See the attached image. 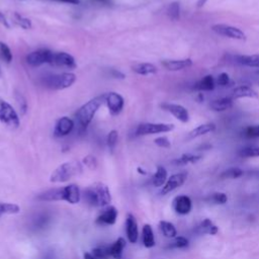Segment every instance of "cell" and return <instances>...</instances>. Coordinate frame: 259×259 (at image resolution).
I'll use <instances>...</instances> for the list:
<instances>
[{
  "mask_svg": "<svg viewBox=\"0 0 259 259\" xmlns=\"http://www.w3.org/2000/svg\"><path fill=\"white\" fill-rule=\"evenodd\" d=\"M84 199L90 205L97 208H106L112 201V195L107 184L95 182L85 188Z\"/></svg>",
  "mask_w": 259,
  "mask_h": 259,
  "instance_id": "1",
  "label": "cell"
},
{
  "mask_svg": "<svg viewBox=\"0 0 259 259\" xmlns=\"http://www.w3.org/2000/svg\"><path fill=\"white\" fill-rule=\"evenodd\" d=\"M106 95L102 94L90 99L77 111L76 120L81 129H86L89 126L98 109L103 102H106Z\"/></svg>",
  "mask_w": 259,
  "mask_h": 259,
  "instance_id": "2",
  "label": "cell"
},
{
  "mask_svg": "<svg viewBox=\"0 0 259 259\" xmlns=\"http://www.w3.org/2000/svg\"><path fill=\"white\" fill-rule=\"evenodd\" d=\"M82 172V166L78 161L65 162L58 166L50 176V181L53 183L66 182L79 175Z\"/></svg>",
  "mask_w": 259,
  "mask_h": 259,
  "instance_id": "3",
  "label": "cell"
},
{
  "mask_svg": "<svg viewBox=\"0 0 259 259\" xmlns=\"http://www.w3.org/2000/svg\"><path fill=\"white\" fill-rule=\"evenodd\" d=\"M76 81V75L73 73L51 74L45 76L44 84L46 87L53 90H63L70 87Z\"/></svg>",
  "mask_w": 259,
  "mask_h": 259,
  "instance_id": "4",
  "label": "cell"
},
{
  "mask_svg": "<svg viewBox=\"0 0 259 259\" xmlns=\"http://www.w3.org/2000/svg\"><path fill=\"white\" fill-rule=\"evenodd\" d=\"M0 122L8 128H19L21 120L15 110L5 100L0 99Z\"/></svg>",
  "mask_w": 259,
  "mask_h": 259,
  "instance_id": "5",
  "label": "cell"
},
{
  "mask_svg": "<svg viewBox=\"0 0 259 259\" xmlns=\"http://www.w3.org/2000/svg\"><path fill=\"white\" fill-rule=\"evenodd\" d=\"M174 129L173 124H164V123H145L138 126L136 130L137 136H147L160 133H168Z\"/></svg>",
  "mask_w": 259,
  "mask_h": 259,
  "instance_id": "6",
  "label": "cell"
},
{
  "mask_svg": "<svg viewBox=\"0 0 259 259\" xmlns=\"http://www.w3.org/2000/svg\"><path fill=\"white\" fill-rule=\"evenodd\" d=\"M212 29L220 34V36L226 37L229 39L233 40H238V41H245L246 40V34L243 30H241L240 29L229 26V25H224V24H219L215 25L212 27Z\"/></svg>",
  "mask_w": 259,
  "mask_h": 259,
  "instance_id": "7",
  "label": "cell"
},
{
  "mask_svg": "<svg viewBox=\"0 0 259 259\" xmlns=\"http://www.w3.org/2000/svg\"><path fill=\"white\" fill-rule=\"evenodd\" d=\"M53 52L41 49L33 51L27 56V63L31 67H39L44 64H51L53 60Z\"/></svg>",
  "mask_w": 259,
  "mask_h": 259,
  "instance_id": "8",
  "label": "cell"
},
{
  "mask_svg": "<svg viewBox=\"0 0 259 259\" xmlns=\"http://www.w3.org/2000/svg\"><path fill=\"white\" fill-rule=\"evenodd\" d=\"M186 179H187L186 172H179V173L171 175L167 179L165 184L163 185V187L161 189V195L165 196L171 192L175 191L176 188L180 187L186 181Z\"/></svg>",
  "mask_w": 259,
  "mask_h": 259,
  "instance_id": "9",
  "label": "cell"
},
{
  "mask_svg": "<svg viewBox=\"0 0 259 259\" xmlns=\"http://www.w3.org/2000/svg\"><path fill=\"white\" fill-rule=\"evenodd\" d=\"M117 210L113 205H108L102 210L100 215L96 218L95 223L99 226H112L115 225L117 219Z\"/></svg>",
  "mask_w": 259,
  "mask_h": 259,
  "instance_id": "10",
  "label": "cell"
},
{
  "mask_svg": "<svg viewBox=\"0 0 259 259\" xmlns=\"http://www.w3.org/2000/svg\"><path fill=\"white\" fill-rule=\"evenodd\" d=\"M106 103L110 113L113 115H118L123 111L125 106V100L123 96L116 92H110L106 95Z\"/></svg>",
  "mask_w": 259,
  "mask_h": 259,
  "instance_id": "11",
  "label": "cell"
},
{
  "mask_svg": "<svg viewBox=\"0 0 259 259\" xmlns=\"http://www.w3.org/2000/svg\"><path fill=\"white\" fill-rule=\"evenodd\" d=\"M161 108L164 111L170 113L176 119H178L179 122H181L183 124L187 123L189 120L188 111L180 105H176V103H163Z\"/></svg>",
  "mask_w": 259,
  "mask_h": 259,
  "instance_id": "12",
  "label": "cell"
},
{
  "mask_svg": "<svg viewBox=\"0 0 259 259\" xmlns=\"http://www.w3.org/2000/svg\"><path fill=\"white\" fill-rule=\"evenodd\" d=\"M51 65H55L58 67H64L69 69L76 68V62L73 56L70 54L65 53V52H59V53H54L53 60H52Z\"/></svg>",
  "mask_w": 259,
  "mask_h": 259,
  "instance_id": "13",
  "label": "cell"
},
{
  "mask_svg": "<svg viewBox=\"0 0 259 259\" xmlns=\"http://www.w3.org/2000/svg\"><path fill=\"white\" fill-rule=\"evenodd\" d=\"M173 209L179 215H187L193 209L192 200L187 196H178L173 200Z\"/></svg>",
  "mask_w": 259,
  "mask_h": 259,
  "instance_id": "14",
  "label": "cell"
},
{
  "mask_svg": "<svg viewBox=\"0 0 259 259\" xmlns=\"http://www.w3.org/2000/svg\"><path fill=\"white\" fill-rule=\"evenodd\" d=\"M74 129V122L68 116L61 117L54 129V135L56 137H65L70 134Z\"/></svg>",
  "mask_w": 259,
  "mask_h": 259,
  "instance_id": "15",
  "label": "cell"
},
{
  "mask_svg": "<svg viewBox=\"0 0 259 259\" xmlns=\"http://www.w3.org/2000/svg\"><path fill=\"white\" fill-rule=\"evenodd\" d=\"M126 233L131 243H136L139 238V229L136 218L132 214H128L126 219Z\"/></svg>",
  "mask_w": 259,
  "mask_h": 259,
  "instance_id": "16",
  "label": "cell"
},
{
  "mask_svg": "<svg viewBox=\"0 0 259 259\" xmlns=\"http://www.w3.org/2000/svg\"><path fill=\"white\" fill-rule=\"evenodd\" d=\"M194 64L192 59H182V60H165L162 61V66L168 71H180L183 69L192 67Z\"/></svg>",
  "mask_w": 259,
  "mask_h": 259,
  "instance_id": "17",
  "label": "cell"
},
{
  "mask_svg": "<svg viewBox=\"0 0 259 259\" xmlns=\"http://www.w3.org/2000/svg\"><path fill=\"white\" fill-rule=\"evenodd\" d=\"M64 191V201L71 203L75 204L78 203L81 200V192L76 184H69L63 187Z\"/></svg>",
  "mask_w": 259,
  "mask_h": 259,
  "instance_id": "18",
  "label": "cell"
},
{
  "mask_svg": "<svg viewBox=\"0 0 259 259\" xmlns=\"http://www.w3.org/2000/svg\"><path fill=\"white\" fill-rule=\"evenodd\" d=\"M126 240L124 238H118L115 240L112 245H109V252L111 258L114 259H122L123 258V252L126 247Z\"/></svg>",
  "mask_w": 259,
  "mask_h": 259,
  "instance_id": "19",
  "label": "cell"
},
{
  "mask_svg": "<svg viewBox=\"0 0 259 259\" xmlns=\"http://www.w3.org/2000/svg\"><path fill=\"white\" fill-rule=\"evenodd\" d=\"M258 98L259 94L257 91H255L250 86L242 85V86H238L234 90L232 94L233 99H238V98Z\"/></svg>",
  "mask_w": 259,
  "mask_h": 259,
  "instance_id": "20",
  "label": "cell"
},
{
  "mask_svg": "<svg viewBox=\"0 0 259 259\" xmlns=\"http://www.w3.org/2000/svg\"><path fill=\"white\" fill-rule=\"evenodd\" d=\"M132 70L139 75H152L157 73V67L150 63H138L132 66Z\"/></svg>",
  "mask_w": 259,
  "mask_h": 259,
  "instance_id": "21",
  "label": "cell"
},
{
  "mask_svg": "<svg viewBox=\"0 0 259 259\" xmlns=\"http://www.w3.org/2000/svg\"><path fill=\"white\" fill-rule=\"evenodd\" d=\"M233 98L232 97H222L214 100L211 103V109L214 112H225L230 110L233 107Z\"/></svg>",
  "mask_w": 259,
  "mask_h": 259,
  "instance_id": "22",
  "label": "cell"
},
{
  "mask_svg": "<svg viewBox=\"0 0 259 259\" xmlns=\"http://www.w3.org/2000/svg\"><path fill=\"white\" fill-rule=\"evenodd\" d=\"M216 81L212 75H206L196 83L195 88L199 91H212L215 89Z\"/></svg>",
  "mask_w": 259,
  "mask_h": 259,
  "instance_id": "23",
  "label": "cell"
},
{
  "mask_svg": "<svg viewBox=\"0 0 259 259\" xmlns=\"http://www.w3.org/2000/svg\"><path fill=\"white\" fill-rule=\"evenodd\" d=\"M215 130H216V125L214 123L203 124V125H201L199 127H197L193 131H191V133H189V135H188V138H189V139H196V138H198V137H201V136H203L205 134L212 133Z\"/></svg>",
  "mask_w": 259,
  "mask_h": 259,
  "instance_id": "24",
  "label": "cell"
},
{
  "mask_svg": "<svg viewBox=\"0 0 259 259\" xmlns=\"http://www.w3.org/2000/svg\"><path fill=\"white\" fill-rule=\"evenodd\" d=\"M142 242L146 248H152L155 246V237L152 227L146 224L142 230Z\"/></svg>",
  "mask_w": 259,
  "mask_h": 259,
  "instance_id": "25",
  "label": "cell"
},
{
  "mask_svg": "<svg viewBox=\"0 0 259 259\" xmlns=\"http://www.w3.org/2000/svg\"><path fill=\"white\" fill-rule=\"evenodd\" d=\"M198 232L200 234L206 235H216L219 232V228L210 219H204L198 227Z\"/></svg>",
  "mask_w": 259,
  "mask_h": 259,
  "instance_id": "26",
  "label": "cell"
},
{
  "mask_svg": "<svg viewBox=\"0 0 259 259\" xmlns=\"http://www.w3.org/2000/svg\"><path fill=\"white\" fill-rule=\"evenodd\" d=\"M201 159V155L185 153V154H182L179 158L173 160V164H175L177 166H184L187 164H195V163L199 162Z\"/></svg>",
  "mask_w": 259,
  "mask_h": 259,
  "instance_id": "27",
  "label": "cell"
},
{
  "mask_svg": "<svg viewBox=\"0 0 259 259\" xmlns=\"http://www.w3.org/2000/svg\"><path fill=\"white\" fill-rule=\"evenodd\" d=\"M236 61L243 66H247L251 68H259V55H250V56L239 55L236 56Z\"/></svg>",
  "mask_w": 259,
  "mask_h": 259,
  "instance_id": "28",
  "label": "cell"
},
{
  "mask_svg": "<svg viewBox=\"0 0 259 259\" xmlns=\"http://www.w3.org/2000/svg\"><path fill=\"white\" fill-rule=\"evenodd\" d=\"M167 179V170L163 166H158L156 172H155V174L153 175V185L155 187H161L165 184Z\"/></svg>",
  "mask_w": 259,
  "mask_h": 259,
  "instance_id": "29",
  "label": "cell"
},
{
  "mask_svg": "<svg viewBox=\"0 0 259 259\" xmlns=\"http://www.w3.org/2000/svg\"><path fill=\"white\" fill-rule=\"evenodd\" d=\"M159 228L161 233L166 237V238H175L177 236V230L173 224L166 221H161L159 223Z\"/></svg>",
  "mask_w": 259,
  "mask_h": 259,
  "instance_id": "30",
  "label": "cell"
},
{
  "mask_svg": "<svg viewBox=\"0 0 259 259\" xmlns=\"http://www.w3.org/2000/svg\"><path fill=\"white\" fill-rule=\"evenodd\" d=\"M21 212V208L12 202H0V218L3 215H14Z\"/></svg>",
  "mask_w": 259,
  "mask_h": 259,
  "instance_id": "31",
  "label": "cell"
},
{
  "mask_svg": "<svg viewBox=\"0 0 259 259\" xmlns=\"http://www.w3.org/2000/svg\"><path fill=\"white\" fill-rule=\"evenodd\" d=\"M238 155L240 157H243V158L259 157V146L244 147L238 152Z\"/></svg>",
  "mask_w": 259,
  "mask_h": 259,
  "instance_id": "32",
  "label": "cell"
},
{
  "mask_svg": "<svg viewBox=\"0 0 259 259\" xmlns=\"http://www.w3.org/2000/svg\"><path fill=\"white\" fill-rule=\"evenodd\" d=\"M243 170L241 168H238V167H232V168H229V169H226L224 172H222L221 173V178L223 179H236V178H239L243 175Z\"/></svg>",
  "mask_w": 259,
  "mask_h": 259,
  "instance_id": "33",
  "label": "cell"
},
{
  "mask_svg": "<svg viewBox=\"0 0 259 259\" xmlns=\"http://www.w3.org/2000/svg\"><path fill=\"white\" fill-rule=\"evenodd\" d=\"M167 14L171 21H178L180 17V6L177 1L172 2L167 9Z\"/></svg>",
  "mask_w": 259,
  "mask_h": 259,
  "instance_id": "34",
  "label": "cell"
},
{
  "mask_svg": "<svg viewBox=\"0 0 259 259\" xmlns=\"http://www.w3.org/2000/svg\"><path fill=\"white\" fill-rule=\"evenodd\" d=\"M0 57L2 58L6 63H11L12 61V53L10 48L3 42H0Z\"/></svg>",
  "mask_w": 259,
  "mask_h": 259,
  "instance_id": "35",
  "label": "cell"
},
{
  "mask_svg": "<svg viewBox=\"0 0 259 259\" xmlns=\"http://www.w3.org/2000/svg\"><path fill=\"white\" fill-rule=\"evenodd\" d=\"M93 256L99 258V259H109L111 258L110 252H109V247L108 246H99L96 247L92 250L91 253Z\"/></svg>",
  "mask_w": 259,
  "mask_h": 259,
  "instance_id": "36",
  "label": "cell"
},
{
  "mask_svg": "<svg viewBox=\"0 0 259 259\" xmlns=\"http://www.w3.org/2000/svg\"><path fill=\"white\" fill-rule=\"evenodd\" d=\"M189 245V241L182 236L179 237H175L174 242H172L171 245L169 246V248H177V249H184L187 248Z\"/></svg>",
  "mask_w": 259,
  "mask_h": 259,
  "instance_id": "37",
  "label": "cell"
},
{
  "mask_svg": "<svg viewBox=\"0 0 259 259\" xmlns=\"http://www.w3.org/2000/svg\"><path fill=\"white\" fill-rule=\"evenodd\" d=\"M209 201L216 204H225L228 201V197L224 193H216L209 198Z\"/></svg>",
  "mask_w": 259,
  "mask_h": 259,
  "instance_id": "38",
  "label": "cell"
},
{
  "mask_svg": "<svg viewBox=\"0 0 259 259\" xmlns=\"http://www.w3.org/2000/svg\"><path fill=\"white\" fill-rule=\"evenodd\" d=\"M117 138H118V133L115 130L111 131L110 134L108 135L107 142H108V146L111 151H114V149L115 148L116 143H117Z\"/></svg>",
  "mask_w": 259,
  "mask_h": 259,
  "instance_id": "39",
  "label": "cell"
},
{
  "mask_svg": "<svg viewBox=\"0 0 259 259\" xmlns=\"http://www.w3.org/2000/svg\"><path fill=\"white\" fill-rule=\"evenodd\" d=\"M244 136L249 139H254V138H259V125L258 126H250L244 130Z\"/></svg>",
  "mask_w": 259,
  "mask_h": 259,
  "instance_id": "40",
  "label": "cell"
},
{
  "mask_svg": "<svg viewBox=\"0 0 259 259\" xmlns=\"http://www.w3.org/2000/svg\"><path fill=\"white\" fill-rule=\"evenodd\" d=\"M14 16H15L16 23L19 24L23 29H29L31 28V22L29 19H26V17H24L23 15H20L19 13H15Z\"/></svg>",
  "mask_w": 259,
  "mask_h": 259,
  "instance_id": "41",
  "label": "cell"
},
{
  "mask_svg": "<svg viewBox=\"0 0 259 259\" xmlns=\"http://www.w3.org/2000/svg\"><path fill=\"white\" fill-rule=\"evenodd\" d=\"M83 163L85 166H87L89 169H95L97 167V160L92 155H88V156L84 157Z\"/></svg>",
  "mask_w": 259,
  "mask_h": 259,
  "instance_id": "42",
  "label": "cell"
},
{
  "mask_svg": "<svg viewBox=\"0 0 259 259\" xmlns=\"http://www.w3.org/2000/svg\"><path fill=\"white\" fill-rule=\"evenodd\" d=\"M154 143L160 148H170L171 147V143L168 140V138H166V137L156 138V139L154 140Z\"/></svg>",
  "mask_w": 259,
  "mask_h": 259,
  "instance_id": "43",
  "label": "cell"
},
{
  "mask_svg": "<svg viewBox=\"0 0 259 259\" xmlns=\"http://www.w3.org/2000/svg\"><path fill=\"white\" fill-rule=\"evenodd\" d=\"M229 82H230V77H229V75H228L227 73H225V72L221 73V74L218 76V78H217V83H218V85H220V86H227V85L229 84Z\"/></svg>",
  "mask_w": 259,
  "mask_h": 259,
  "instance_id": "44",
  "label": "cell"
},
{
  "mask_svg": "<svg viewBox=\"0 0 259 259\" xmlns=\"http://www.w3.org/2000/svg\"><path fill=\"white\" fill-rule=\"evenodd\" d=\"M57 2H62V3H68V4H79L80 0H55Z\"/></svg>",
  "mask_w": 259,
  "mask_h": 259,
  "instance_id": "45",
  "label": "cell"
},
{
  "mask_svg": "<svg viewBox=\"0 0 259 259\" xmlns=\"http://www.w3.org/2000/svg\"><path fill=\"white\" fill-rule=\"evenodd\" d=\"M0 23H1L3 26H5L6 28H9V25L7 23V20H6V17L4 16L3 13L0 12Z\"/></svg>",
  "mask_w": 259,
  "mask_h": 259,
  "instance_id": "46",
  "label": "cell"
},
{
  "mask_svg": "<svg viewBox=\"0 0 259 259\" xmlns=\"http://www.w3.org/2000/svg\"><path fill=\"white\" fill-rule=\"evenodd\" d=\"M113 72V75H114V77H115V78H125V75L123 74V73H120V72H118V71H116V70H113L112 71Z\"/></svg>",
  "mask_w": 259,
  "mask_h": 259,
  "instance_id": "47",
  "label": "cell"
},
{
  "mask_svg": "<svg viewBox=\"0 0 259 259\" xmlns=\"http://www.w3.org/2000/svg\"><path fill=\"white\" fill-rule=\"evenodd\" d=\"M84 259H99V258L93 256V255H92L91 253H89V252H85V253H84Z\"/></svg>",
  "mask_w": 259,
  "mask_h": 259,
  "instance_id": "48",
  "label": "cell"
},
{
  "mask_svg": "<svg viewBox=\"0 0 259 259\" xmlns=\"http://www.w3.org/2000/svg\"><path fill=\"white\" fill-rule=\"evenodd\" d=\"M206 1H208V0H198V2H197V7H198V8L202 7V6L205 4Z\"/></svg>",
  "mask_w": 259,
  "mask_h": 259,
  "instance_id": "49",
  "label": "cell"
},
{
  "mask_svg": "<svg viewBox=\"0 0 259 259\" xmlns=\"http://www.w3.org/2000/svg\"><path fill=\"white\" fill-rule=\"evenodd\" d=\"M93 1L101 3V4H110L111 3V0H93Z\"/></svg>",
  "mask_w": 259,
  "mask_h": 259,
  "instance_id": "50",
  "label": "cell"
},
{
  "mask_svg": "<svg viewBox=\"0 0 259 259\" xmlns=\"http://www.w3.org/2000/svg\"><path fill=\"white\" fill-rule=\"evenodd\" d=\"M138 172H139V173H141V174H143V175H146L147 174V172L143 168H141V167H138Z\"/></svg>",
  "mask_w": 259,
  "mask_h": 259,
  "instance_id": "51",
  "label": "cell"
}]
</instances>
